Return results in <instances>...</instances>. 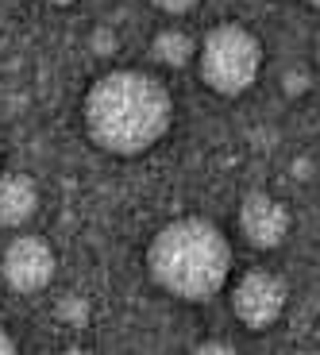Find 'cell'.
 <instances>
[{"mask_svg":"<svg viewBox=\"0 0 320 355\" xmlns=\"http://www.w3.org/2000/svg\"><path fill=\"white\" fill-rule=\"evenodd\" d=\"M85 132L100 151L116 159H135L151 151L170 132L174 101L159 78L143 70H112L100 73L81 105Z\"/></svg>","mask_w":320,"mask_h":355,"instance_id":"6da1fadb","label":"cell"},{"mask_svg":"<svg viewBox=\"0 0 320 355\" xmlns=\"http://www.w3.org/2000/svg\"><path fill=\"white\" fill-rule=\"evenodd\" d=\"M151 278L178 302H208L228 286L231 275V243L205 216H178L147 248Z\"/></svg>","mask_w":320,"mask_h":355,"instance_id":"7a4b0ae2","label":"cell"},{"mask_svg":"<svg viewBox=\"0 0 320 355\" xmlns=\"http://www.w3.org/2000/svg\"><path fill=\"white\" fill-rule=\"evenodd\" d=\"M201 81L220 97H240L255 85L263 70V43L243 24H220L197 46Z\"/></svg>","mask_w":320,"mask_h":355,"instance_id":"3957f363","label":"cell"},{"mask_svg":"<svg viewBox=\"0 0 320 355\" xmlns=\"http://www.w3.org/2000/svg\"><path fill=\"white\" fill-rule=\"evenodd\" d=\"M285 297H290V290H285V282L278 275L251 270L231 290V313H235V320H240L243 329L263 332L285 313Z\"/></svg>","mask_w":320,"mask_h":355,"instance_id":"277c9868","label":"cell"},{"mask_svg":"<svg viewBox=\"0 0 320 355\" xmlns=\"http://www.w3.org/2000/svg\"><path fill=\"white\" fill-rule=\"evenodd\" d=\"M0 275L16 293H39L54 278V251L39 236H16L0 255Z\"/></svg>","mask_w":320,"mask_h":355,"instance_id":"5b68a950","label":"cell"},{"mask_svg":"<svg viewBox=\"0 0 320 355\" xmlns=\"http://www.w3.org/2000/svg\"><path fill=\"white\" fill-rule=\"evenodd\" d=\"M290 224H294V216H290V209H285L278 197H270V193H247L243 197L240 232L251 248H258V251L282 248L285 236H290Z\"/></svg>","mask_w":320,"mask_h":355,"instance_id":"8992f818","label":"cell"},{"mask_svg":"<svg viewBox=\"0 0 320 355\" xmlns=\"http://www.w3.org/2000/svg\"><path fill=\"white\" fill-rule=\"evenodd\" d=\"M39 213V189L27 174L0 178V228H24Z\"/></svg>","mask_w":320,"mask_h":355,"instance_id":"52a82bcc","label":"cell"},{"mask_svg":"<svg viewBox=\"0 0 320 355\" xmlns=\"http://www.w3.org/2000/svg\"><path fill=\"white\" fill-rule=\"evenodd\" d=\"M154 58H159L162 66H186L189 58L197 54V43L181 31V27H166V31H159L151 43Z\"/></svg>","mask_w":320,"mask_h":355,"instance_id":"ba28073f","label":"cell"},{"mask_svg":"<svg viewBox=\"0 0 320 355\" xmlns=\"http://www.w3.org/2000/svg\"><path fill=\"white\" fill-rule=\"evenodd\" d=\"M159 12H166V16H186V12H193L201 0H151Z\"/></svg>","mask_w":320,"mask_h":355,"instance_id":"9c48e42d","label":"cell"},{"mask_svg":"<svg viewBox=\"0 0 320 355\" xmlns=\"http://www.w3.org/2000/svg\"><path fill=\"white\" fill-rule=\"evenodd\" d=\"M197 352H235V344H220V340H205Z\"/></svg>","mask_w":320,"mask_h":355,"instance_id":"30bf717a","label":"cell"},{"mask_svg":"<svg viewBox=\"0 0 320 355\" xmlns=\"http://www.w3.org/2000/svg\"><path fill=\"white\" fill-rule=\"evenodd\" d=\"M8 352H16V340H12L8 332L0 329V355H8Z\"/></svg>","mask_w":320,"mask_h":355,"instance_id":"8fae6325","label":"cell"},{"mask_svg":"<svg viewBox=\"0 0 320 355\" xmlns=\"http://www.w3.org/2000/svg\"><path fill=\"white\" fill-rule=\"evenodd\" d=\"M43 4H54V8H66V4H78V0H43Z\"/></svg>","mask_w":320,"mask_h":355,"instance_id":"7c38bea8","label":"cell"},{"mask_svg":"<svg viewBox=\"0 0 320 355\" xmlns=\"http://www.w3.org/2000/svg\"><path fill=\"white\" fill-rule=\"evenodd\" d=\"M309 4H312V8H320V0H309Z\"/></svg>","mask_w":320,"mask_h":355,"instance_id":"4fadbf2b","label":"cell"}]
</instances>
